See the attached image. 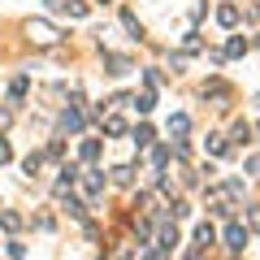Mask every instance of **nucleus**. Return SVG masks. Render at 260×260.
Listing matches in <instances>:
<instances>
[{
	"instance_id": "obj_1",
	"label": "nucleus",
	"mask_w": 260,
	"mask_h": 260,
	"mask_svg": "<svg viewBox=\"0 0 260 260\" xmlns=\"http://www.w3.org/2000/svg\"><path fill=\"white\" fill-rule=\"evenodd\" d=\"M243 243H247V225L230 221V225H225V247H230V251H243Z\"/></svg>"
},
{
	"instance_id": "obj_2",
	"label": "nucleus",
	"mask_w": 260,
	"mask_h": 260,
	"mask_svg": "<svg viewBox=\"0 0 260 260\" xmlns=\"http://www.w3.org/2000/svg\"><path fill=\"white\" fill-rule=\"evenodd\" d=\"M217 22H221V26H239V5H221V9H217Z\"/></svg>"
},
{
	"instance_id": "obj_3",
	"label": "nucleus",
	"mask_w": 260,
	"mask_h": 260,
	"mask_svg": "<svg viewBox=\"0 0 260 260\" xmlns=\"http://www.w3.org/2000/svg\"><path fill=\"white\" fill-rule=\"evenodd\" d=\"M30 35H35L39 44H52V39H56V30L48 26V22H30Z\"/></svg>"
},
{
	"instance_id": "obj_4",
	"label": "nucleus",
	"mask_w": 260,
	"mask_h": 260,
	"mask_svg": "<svg viewBox=\"0 0 260 260\" xmlns=\"http://www.w3.org/2000/svg\"><path fill=\"white\" fill-rule=\"evenodd\" d=\"M174 243H178V225H174V221H165V225H160V247L169 251Z\"/></svg>"
},
{
	"instance_id": "obj_5",
	"label": "nucleus",
	"mask_w": 260,
	"mask_h": 260,
	"mask_svg": "<svg viewBox=\"0 0 260 260\" xmlns=\"http://www.w3.org/2000/svg\"><path fill=\"white\" fill-rule=\"evenodd\" d=\"M213 239H217V230H213V225H208V221L200 225V230H195V247H208V243H213Z\"/></svg>"
},
{
	"instance_id": "obj_6",
	"label": "nucleus",
	"mask_w": 260,
	"mask_h": 260,
	"mask_svg": "<svg viewBox=\"0 0 260 260\" xmlns=\"http://www.w3.org/2000/svg\"><path fill=\"white\" fill-rule=\"evenodd\" d=\"M61 126H65V130H83V113H78V109H65Z\"/></svg>"
},
{
	"instance_id": "obj_7",
	"label": "nucleus",
	"mask_w": 260,
	"mask_h": 260,
	"mask_svg": "<svg viewBox=\"0 0 260 260\" xmlns=\"http://www.w3.org/2000/svg\"><path fill=\"white\" fill-rule=\"evenodd\" d=\"M130 104H135L139 113H152V109H156V95H152V91H143V95H135Z\"/></svg>"
},
{
	"instance_id": "obj_8",
	"label": "nucleus",
	"mask_w": 260,
	"mask_h": 260,
	"mask_svg": "<svg viewBox=\"0 0 260 260\" xmlns=\"http://www.w3.org/2000/svg\"><path fill=\"white\" fill-rule=\"evenodd\" d=\"M78 156H83V160H95V156H100V143H95V139H83V143H78Z\"/></svg>"
},
{
	"instance_id": "obj_9",
	"label": "nucleus",
	"mask_w": 260,
	"mask_h": 260,
	"mask_svg": "<svg viewBox=\"0 0 260 260\" xmlns=\"http://www.w3.org/2000/svg\"><path fill=\"white\" fill-rule=\"evenodd\" d=\"M83 186H87V195H100L104 178H100V174H87V178H83Z\"/></svg>"
},
{
	"instance_id": "obj_10",
	"label": "nucleus",
	"mask_w": 260,
	"mask_h": 260,
	"mask_svg": "<svg viewBox=\"0 0 260 260\" xmlns=\"http://www.w3.org/2000/svg\"><path fill=\"white\" fill-rule=\"evenodd\" d=\"M152 139H156V135H152V126H139V130H135V143H139V148H148Z\"/></svg>"
},
{
	"instance_id": "obj_11",
	"label": "nucleus",
	"mask_w": 260,
	"mask_h": 260,
	"mask_svg": "<svg viewBox=\"0 0 260 260\" xmlns=\"http://www.w3.org/2000/svg\"><path fill=\"white\" fill-rule=\"evenodd\" d=\"M104 130H109V135H126V121L121 117H104Z\"/></svg>"
},
{
	"instance_id": "obj_12",
	"label": "nucleus",
	"mask_w": 260,
	"mask_h": 260,
	"mask_svg": "<svg viewBox=\"0 0 260 260\" xmlns=\"http://www.w3.org/2000/svg\"><path fill=\"white\" fill-rule=\"evenodd\" d=\"M208 152H213V156H225V139L221 135H208Z\"/></svg>"
},
{
	"instance_id": "obj_13",
	"label": "nucleus",
	"mask_w": 260,
	"mask_h": 260,
	"mask_svg": "<svg viewBox=\"0 0 260 260\" xmlns=\"http://www.w3.org/2000/svg\"><path fill=\"white\" fill-rule=\"evenodd\" d=\"M0 225H5V230H18L22 217H18V213H0Z\"/></svg>"
},
{
	"instance_id": "obj_14",
	"label": "nucleus",
	"mask_w": 260,
	"mask_h": 260,
	"mask_svg": "<svg viewBox=\"0 0 260 260\" xmlns=\"http://www.w3.org/2000/svg\"><path fill=\"white\" fill-rule=\"evenodd\" d=\"M186 126H191V121H186L182 113H178V117H169V130H174V135H186Z\"/></svg>"
},
{
	"instance_id": "obj_15",
	"label": "nucleus",
	"mask_w": 260,
	"mask_h": 260,
	"mask_svg": "<svg viewBox=\"0 0 260 260\" xmlns=\"http://www.w3.org/2000/svg\"><path fill=\"white\" fill-rule=\"evenodd\" d=\"M130 174H135L130 165H117V169H113V182H121V186H126V182H130Z\"/></svg>"
},
{
	"instance_id": "obj_16",
	"label": "nucleus",
	"mask_w": 260,
	"mask_h": 260,
	"mask_svg": "<svg viewBox=\"0 0 260 260\" xmlns=\"http://www.w3.org/2000/svg\"><path fill=\"white\" fill-rule=\"evenodd\" d=\"M9 95H13V100H22V95H26V78H13V87H9Z\"/></svg>"
},
{
	"instance_id": "obj_17",
	"label": "nucleus",
	"mask_w": 260,
	"mask_h": 260,
	"mask_svg": "<svg viewBox=\"0 0 260 260\" xmlns=\"http://www.w3.org/2000/svg\"><path fill=\"white\" fill-rule=\"evenodd\" d=\"M225 52H230V56H243V52H247V39H230V48H225Z\"/></svg>"
},
{
	"instance_id": "obj_18",
	"label": "nucleus",
	"mask_w": 260,
	"mask_h": 260,
	"mask_svg": "<svg viewBox=\"0 0 260 260\" xmlns=\"http://www.w3.org/2000/svg\"><path fill=\"white\" fill-rule=\"evenodd\" d=\"M13 156V148H9V143H5V139H0V165H5V160H9Z\"/></svg>"
}]
</instances>
